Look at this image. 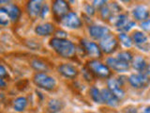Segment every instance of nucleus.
I'll list each match as a JSON object with an SVG mask.
<instances>
[{
    "instance_id": "obj_23",
    "label": "nucleus",
    "mask_w": 150,
    "mask_h": 113,
    "mask_svg": "<svg viewBox=\"0 0 150 113\" xmlns=\"http://www.w3.org/2000/svg\"><path fill=\"white\" fill-rule=\"evenodd\" d=\"M31 66L33 69H35L39 73H43L45 71L48 70V66L45 62L41 61L40 59H34L31 61Z\"/></svg>"
},
{
    "instance_id": "obj_39",
    "label": "nucleus",
    "mask_w": 150,
    "mask_h": 113,
    "mask_svg": "<svg viewBox=\"0 0 150 113\" xmlns=\"http://www.w3.org/2000/svg\"><path fill=\"white\" fill-rule=\"evenodd\" d=\"M1 3H8V1H1V0H0V4Z\"/></svg>"
},
{
    "instance_id": "obj_11",
    "label": "nucleus",
    "mask_w": 150,
    "mask_h": 113,
    "mask_svg": "<svg viewBox=\"0 0 150 113\" xmlns=\"http://www.w3.org/2000/svg\"><path fill=\"white\" fill-rule=\"evenodd\" d=\"M107 86H108V89H109L118 100L124 98L125 92H124V89H122V86L119 84V82L117 81V79H114V78L109 79L107 82Z\"/></svg>"
},
{
    "instance_id": "obj_3",
    "label": "nucleus",
    "mask_w": 150,
    "mask_h": 113,
    "mask_svg": "<svg viewBox=\"0 0 150 113\" xmlns=\"http://www.w3.org/2000/svg\"><path fill=\"white\" fill-rule=\"evenodd\" d=\"M33 82L37 87H39L45 91H52L54 89L56 81L54 77H50L45 73H37L33 77Z\"/></svg>"
},
{
    "instance_id": "obj_18",
    "label": "nucleus",
    "mask_w": 150,
    "mask_h": 113,
    "mask_svg": "<svg viewBox=\"0 0 150 113\" xmlns=\"http://www.w3.org/2000/svg\"><path fill=\"white\" fill-rule=\"evenodd\" d=\"M54 31V26L50 23L41 24V25L37 26L35 28L36 34H38L39 36H48L52 34Z\"/></svg>"
},
{
    "instance_id": "obj_35",
    "label": "nucleus",
    "mask_w": 150,
    "mask_h": 113,
    "mask_svg": "<svg viewBox=\"0 0 150 113\" xmlns=\"http://www.w3.org/2000/svg\"><path fill=\"white\" fill-rule=\"evenodd\" d=\"M8 24V21L7 20L6 18L0 17V25H1V26H7Z\"/></svg>"
},
{
    "instance_id": "obj_4",
    "label": "nucleus",
    "mask_w": 150,
    "mask_h": 113,
    "mask_svg": "<svg viewBox=\"0 0 150 113\" xmlns=\"http://www.w3.org/2000/svg\"><path fill=\"white\" fill-rule=\"evenodd\" d=\"M100 47L101 49V52H103V53L112 54L118 47V41H117V39L115 36L109 34L100 41Z\"/></svg>"
},
{
    "instance_id": "obj_12",
    "label": "nucleus",
    "mask_w": 150,
    "mask_h": 113,
    "mask_svg": "<svg viewBox=\"0 0 150 113\" xmlns=\"http://www.w3.org/2000/svg\"><path fill=\"white\" fill-rule=\"evenodd\" d=\"M120 11V7L116 3H112L110 5H105L100 9V16L103 20H109L114 17L115 13Z\"/></svg>"
},
{
    "instance_id": "obj_19",
    "label": "nucleus",
    "mask_w": 150,
    "mask_h": 113,
    "mask_svg": "<svg viewBox=\"0 0 150 113\" xmlns=\"http://www.w3.org/2000/svg\"><path fill=\"white\" fill-rule=\"evenodd\" d=\"M132 67L136 70L138 71L139 73H143L144 74V72H146V69L148 67V65L146 63V61L145 59L143 58V56H136L135 59H132Z\"/></svg>"
},
{
    "instance_id": "obj_16",
    "label": "nucleus",
    "mask_w": 150,
    "mask_h": 113,
    "mask_svg": "<svg viewBox=\"0 0 150 113\" xmlns=\"http://www.w3.org/2000/svg\"><path fill=\"white\" fill-rule=\"evenodd\" d=\"M5 11H6L7 16L11 19L12 22H16L18 21V19L21 16V9L17 5L15 4H9L8 6L4 7Z\"/></svg>"
},
{
    "instance_id": "obj_31",
    "label": "nucleus",
    "mask_w": 150,
    "mask_h": 113,
    "mask_svg": "<svg viewBox=\"0 0 150 113\" xmlns=\"http://www.w3.org/2000/svg\"><path fill=\"white\" fill-rule=\"evenodd\" d=\"M67 33L63 30H57L55 31V38H58V39H66L67 37Z\"/></svg>"
},
{
    "instance_id": "obj_1",
    "label": "nucleus",
    "mask_w": 150,
    "mask_h": 113,
    "mask_svg": "<svg viewBox=\"0 0 150 113\" xmlns=\"http://www.w3.org/2000/svg\"><path fill=\"white\" fill-rule=\"evenodd\" d=\"M50 46L53 48L60 56L65 59H70L76 53V47L72 41L67 39H58L53 38L50 41Z\"/></svg>"
},
{
    "instance_id": "obj_5",
    "label": "nucleus",
    "mask_w": 150,
    "mask_h": 113,
    "mask_svg": "<svg viewBox=\"0 0 150 113\" xmlns=\"http://www.w3.org/2000/svg\"><path fill=\"white\" fill-rule=\"evenodd\" d=\"M131 87L134 89H143L145 88L150 82V78L146 74L139 73V74H132L129 75L128 78Z\"/></svg>"
},
{
    "instance_id": "obj_38",
    "label": "nucleus",
    "mask_w": 150,
    "mask_h": 113,
    "mask_svg": "<svg viewBox=\"0 0 150 113\" xmlns=\"http://www.w3.org/2000/svg\"><path fill=\"white\" fill-rule=\"evenodd\" d=\"M145 74H150V65L147 67V69H146V72H145Z\"/></svg>"
},
{
    "instance_id": "obj_30",
    "label": "nucleus",
    "mask_w": 150,
    "mask_h": 113,
    "mask_svg": "<svg viewBox=\"0 0 150 113\" xmlns=\"http://www.w3.org/2000/svg\"><path fill=\"white\" fill-rule=\"evenodd\" d=\"M84 11H86V13L88 14L89 16H92L95 14V8H94L93 6H91V5H86V9H84Z\"/></svg>"
},
{
    "instance_id": "obj_9",
    "label": "nucleus",
    "mask_w": 150,
    "mask_h": 113,
    "mask_svg": "<svg viewBox=\"0 0 150 113\" xmlns=\"http://www.w3.org/2000/svg\"><path fill=\"white\" fill-rule=\"evenodd\" d=\"M106 65L109 67L110 69H112L115 72L118 73H123L127 72L129 69V63H127L118 59L117 58H108L106 60Z\"/></svg>"
},
{
    "instance_id": "obj_34",
    "label": "nucleus",
    "mask_w": 150,
    "mask_h": 113,
    "mask_svg": "<svg viewBox=\"0 0 150 113\" xmlns=\"http://www.w3.org/2000/svg\"><path fill=\"white\" fill-rule=\"evenodd\" d=\"M47 12H48V6H47V5H43V6H42L41 11H40V15L41 16V18H44V16L47 14Z\"/></svg>"
},
{
    "instance_id": "obj_10",
    "label": "nucleus",
    "mask_w": 150,
    "mask_h": 113,
    "mask_svg": "<svg viewBox=\"0 0 150 113\" xmlns=\"http://www.w3.org/2000/svg\"><path fill=\"white\" fill-rule=\"evenodd\" d=\"M90 37L94 40H102L103 38L108 36L110 33V29L103 26H90L88 28Z\"/></svg>"
},
{
    "instance_id": "obj_27",
    "label": "nucleus",
    "mask_w": 150,
    "mask_h": 113,
    "mask_svg": "<svg viewBox=\"0 0 150 113\" xmlns=\"http://www.w3.org/2000/svg\"><path fill=\"white\" fill-rule=\"evenodd\" d=\"M117 59L122 60V61H124V62L129 63L130 61H132L133 56L129 51H123V52H120V53L117 55Z\"/></svg>"
},
{
    "instance_id": "obj_29",
    "label": "nucleus",
    "mask_w": 150,
    "mask_h": 113,
    "mask_svg": "<svg viewBox=\"0 0 150 113\" xmlns=\"http://www.w3.org/2000/svg\"><path fill=\"white\" fill-rule=\"evenodd\" d=\"M141 27H142L144 31L150 32V19H147V20L142 22V24H141Z\"/></svg>"
},
{
    "instance_id": "obj_24",
    "label": "nucleus",
    "mask_w": 150,
    "mask_h": 113,
    "mask_svg": "<svg viewBox=\"0 0 150 113\" xmlns=\"http://www.w3.org/2000/svg\"><path fill=\"white\" fill-rule=\"evenodd\" d=\"M89 94L92 100L97 104H102V98H101V92L96 87H92L89 89Z\"/></svg>"
},
{
    "instance_id": "obj_28",
    "label": "nucleus",
    "mask_w": 150,
    "mask_h": 113,
    "mask_svg": "<svg viewBox=\"0 0 150 113\" xmlns=\"http://www.w3.org/2000/svg\"><path fill=\"white\" fill-rule=\"evenodd\" d=\"M136 26V23L134 22V21H131V20H129L128 22H127V24L125 26H123L122 27H120V28H118V31H120L121 33H126V32H128V31H129L131 28L132 27H134Z\"/></svg>"
},
{
    "instance_id": "obj_2",
    "label": "nucleus",
    "mask_w": 150,
    "mask_h": 113,
    "mask_svg": "<svg viewBox=\"0 0 150 113\" xmlns=\"http://www.w3.org/2000/svg\"><path fill=\"white\" fill-rule=\"evenodd\" d=\"M87 69L94 75L100 78H108L111 77V69L106 64H103L98 59H92L87 62Z\"/></svg>"
},
{
    "instance_id": "obj_22",
    "label": "nucleus",
    "mask_w": 150,
    "mask_h": 113,
    "mask_svg": "<svg viewBox=\"0 0 150 113\" xmlns=\"http://www.w3.org/2000/svg\"><path fill=\"white\" fill-rule=\"evenodd\" d=\"M27 106V99L23 96H20L13 101V108L18 112H22L25 109Z\"/></svg>"
},
{
    "instance_id": "obj_37",
    "label": "nucleus",
    "mask_w": 150,
    "mask_h": 113,
    "mask_svg": "<svg viewBox=\"0 0 150 113\" xmlns=\"http://www.w3.org/2000/svg\"><path fill=\"white\" fill-rule=\"evenodd\" d=\"M142 113H150V107H148L145 108L144 111V112H142Z\"/></svg>"
},
{
    "instance_id": "obj_33",
    "label": "nucleus",
    "mask_w": 150,
    "mask_h": 113,
    "mask_svg": "<svg viewBox=\"0 0 150 113\" xmlns=\"http://www.w3.org/2000/svg\"><path fill=\"white\" fill-rule=\"evenodd\" d=\"M7 77V70L3 65L0 64V78H4Z\"/></svg>"
},
{
    "instance_id": "obj_32",
    "label": "nucleus",
    "mask_w": 150,
    "mask_h": 113,
    "mask_svg": "<svg viewBox=\"0 0 150 113\" xmlns=\"http://www.w3.org/2000/svg\"><path fill=\"white\" fill-rule=\"evenodd\" d=\"M106 5V1H104V0H102V1H93V7L94 8H98V9H100L102 8L103 6H105Z\"/></svg>"
},
{
    "instance_id": "obj_25",
    "label": "nucleus",
    "mask_w": 150,
    "mask_h": 113,
    "mask_svg": "<svg viewBox=\"0 0 150 113\" xmlns=\"http://www.w3.org/2000/svg\"><path fill=\"white\" fill-rule=\"evenodd\" d=\"M118 40L127 48L130 47L133 44L132 40H131V37H129L127 33H120V34H118Z\"/></svg>"
},
{
    "instance_id": "obj_20",
    "label": "nucleus",
    "mask_w": 150,
    "mask_h": 113,
    "mask_svg": "<svg viewBox=\"0 0 150 113\" xmlns=\"http://www.w3.org/2000/svg\"><path fill=\"white\" fill-rule=\"evenodd\" d=\"M64 104L59 99H52L49 101L47 106V110L49 113H58L63 108Z\"/></svg>"
},
{
    "instance_id": "obj_36",
    "label": "nucleus",
    "mask_w": 150,
    "mask_h": 113,
    "mask_svg": "<svg viewBox=\"0 0 150 113\" xmlns=\"http://www.w3.org/2000/svg\"><path fill=\"white\" fill-rule=\"evenodd\" d=\"M6 81L3 78H0V88H5L6 87Z\"/></svg>"
},
{
    "instance_id": "obj_8",
    "label": "nucleus",
    "mask_w": 150,
    "mask_h": 113,
    "mask_svg": "<svg viewBox=\"0 0 150 113\" xmlns=\"http://www.w3.org/2000/svg\"><path fill=\"white\" fill-rule=\"evenodd\" d=\"M82 44L83 45V48L87 56H89L92 59H100L102 56V52L100 47L97 44L93 41H82Z\"/></svg>"
},
{
    "instance_id": "obj_17",
    "label": "nucleus",
    "mask_w": 150,
    "mask_h": 113,
    "mask_svg": "<svg viewBox=\"0 0 150 113\" xmlns=\"http://www.w3.org/2000/svg\"><path fill=\"white\" fill-rule=\"evenodd\" d=\"M132 16L137 21H145L149 18V11L144 6H137L133 9Z\"/></svg>"
},
{
    "instance_id": "obj_14",
    "label": "nucleus",
    "mask_w": 150,
    "mask_h": 113,
    "mask_svg": "<svg viewBox=\"0 0 150 113\" xmlns=\"http://www.w3.org/2000/svg\"><path fill=\"white\" fill-rule=\"evenodd\" d=\"M100 92H101L102 103H104L112 107H115L119 105V100L108 89H102Z\"/></svg>"
},
{
    "instance_id": "obj_13",
    "label": "nucleus",
    "mask_w": 150,
    "mask_h": 113,
    "mask_svg": "<svg viewBox=\"0 0 150 113\" xmlns=\"http://www.w3.org/2000/svg\"><path fill=\"white\" fill-rule=\"evenodd\" d=\"M58 72L61 74L64 77L73 79L78 75V70L75 68V66L69 64V63H63L58 67Z\"/></svg>"
},
{
    "instance_id": "obj_26",
    "label": "nucleus",
    "mask_w": 150,
    "mask_h": 113,
    "mask_svg": "<svg viewBox=\"0 0 150 113\" xmlns=\"http://www.w3.org/2000/svg\"><path fill=\"white\" fill-rule=\"evenodd\" d=\"M128 21H129V17L127 14H119V15H117V17L115 19V26L117 27V29H118V28L125 26Z\"/></svg>"
},
{
    "instance_id": "obj_21",
    "label": "nucleus",
    "mask_w": 150,
    "mask_h": 113,
    "mask_svg": "<svg viewBox=\"0 0 150 113\" xmlns=\"http://www.w3.org/2000/svg\"><path fill=\"white\" fill-rule=\"evenodd\" d=\"M147 39V36L142 31H135L132 33V36H131V40L137 46H142L143 44H145Z\"/></svg>"
},
{
    "instance_id": "obj_6",
    "label": "nucleus",
    "mask_w": 150,
    "mask_h": 113,
    "mask_svg": "<svg viewBox=\"0 0 150 113\" xmlns=\"http://www.w3.org/2000/svg\"><path fill=\"white\" fill-rule=\"evenodd\" d=\"M61 24L63 26H66L70 29H77L82 26V21L75 12L69 11L67 15L61 19Z\"/></svg>"
},
{
    "instance_id": "obj_15",
    "label": "nucleus",
    "mask_w": 150,
    "mask_h": 113,
    "mask_svg": "<svg viewBox=\"0 0 150 113\" xmlns=\"http://www.w3.org/2000/svg\"><path fill=\"white\" fill-rule=\"evenodd\" d=\"M42 6H43V4H42L41 0H31V1L27 3L28 14L31 17H37L38 15L40 14Z\"/></svg>"
},
{
    "instance_id": "obj_7",
    "label": "nucleus",
    "mask_w": 150,
    "mask_h": 113,
    "mask_svg": "<svg viewBox=\"0 0 150 113\" xmlns=\"http://www.w3.org/2000/svg\"><path fill=\"white\" fill-rule=\"evenodd\" d=\"M52 11H53L54 15L61 20L65 15H67L69 12V4L64 0H55L52 5Z\"/></svg>"
}]
</instances>
